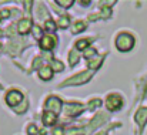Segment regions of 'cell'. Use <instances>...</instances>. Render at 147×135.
Listing matches in <instances>:
<instances>
[{"label": "cell", "mask_w": 147, "mask_h": 135, "mask_svg": "<svg viewBox=\"0 0 147 135\" xmlns=\"http://www.w3.org/2000/svg\"><path fill=\"white\" fill-rule=\"evenodd\" d=\"M22 101H23V94L17 90L9 91L7 95H6V102H7V105H10V107H17V104L22 102Z\"/></svg>", "instance_id": "5"}, {"label": "cell", "mask_w": 147, "mask_h": 135, "mask_svg": "<svg viewBox=\"0 0 147 135\" xmlns=\"http://www.w3.org/2000/svg\"><path fill=\"white\" fill-rule=\"evenodd\" d=\"M0 20H1V14H0Z\"/></svg>", "instance_id": "31"}, {"label": "cell", "mask_w": 147, "mask_h": 135, "mask_svg": "<svg viewBox=\"0 0 147 135\" xmlns=\"http://www.w3.org/2000/svg\"><path fill=\"white\" fill-rule=\"evenodd\" d=\"M53 135H64V130L60 128V127L59 128H54L53 130Z\"/></svg>", "instance_id": "27"}, {"label": "cell", "mask_w": 147, "mask_h": 135, "mask_svg": "<svg viewBox=\"0 0 147 135\" xmlns=\"http://www.w3.org/2000/svg\"><path fill=\"white\" fill-rule=\"evenodd\" d=\"M0 88H1V86H0Z\"/></svg>", "instance_id": "32"}, {"label": "cell", "mask_w": 147, "mask_h": 135, "mask_svg": "<svg viewBox=\"0 0 147 135\" xmlns=\"http://www.w3.org/2000/svg\"><path fill=\"white\" fill-rule=\"evenodd\" d=\"M80 4H83V6H84V7H86V6H87V4H90V1H80Z\"/></svg>", "instance_id": "30"}, {"label": "cell", "mask_w": 147, "mask_h": 135, "mask_svg": "<svg viewBox=\"0 0 147 135\" xmlns=\"http://www.w3.org/2000/svg\"><path fill=\"white\" fill-rule=\"evenodd\" d=\"M70 24V17L69 16H61L59 17V27L60 29H67Z\"/></svg>", "instance_id": "17"}, {"label": "cell", "mask_w": 147, "mask_h": 135, "mask_svg": "<svg viewBox=\"0 0 147 135\" xmlns=\"http://www.w3.org/2000/svg\"><path fill=\"white\" fill-rule=\"evenodd\" d=\"M60 110H61V101H60V98H57L54 95L49 97L47 101H46V111L54 112L57 115L60 112Z\"/></svg>", "instance_id": "6"}, {"label": "cell", "mask_w": 147, "mask_h": 135, "mask_svg": "<svg viewBox=\"0 0 147 135\" xmlns=\"http://www.w3.org/2000/svg\"><path fill=\"white\" fill-rule=\"evenodd\" d=\"M0 14H1V17H3V19H6V17H9V14H10V10L4 9L3 11H0Z\"/></svg>", "instance_id": "28"}, {"label": "cell", "mask_w": 147, "mask_h": 135, "mask_svg": "<svg viewBox=\"0 0 147 135\" xmlns=\"http://www.w3.org/2000/svg\"><path fill=\"white\" fill-rule=\"evenodd\" d=\"M27 132H29V135H36L39 132V130H37V127H36L34 124H30V125L27 127Z\"/></svg>", "instance_id": "24"}, {"label": "cell", "mask_w": 147, "mask_h": 135, "mask_svg": "<svg viewBox=\"0 0 147 135\" xmlns=\"http://www.w3.org/2000/svg\"><path fill=\"white\" fill-rule=\"evenodd\" d=\"M30 29H33V27H32V20H30V19H22V20L19 21L17 30H19L20 34H27V33L30 31Z\"/></svg>", "instance_id": "8"}, {"label": "cell", "mask_w": 147, "mask_h": 135, "mask_svg": "<svg viewBox=\"0 0 147 135\" xmlns=\"http://www.w3.org/2000/svg\"><path fill=\"white\" fill-rule=\"evenodd\" d=\"M134 118H136V122L139 124V127L143 128L147 122V107L146 108H140V110L136 112V117H134Z\"/></svg>", "instance_id": "9"}, {"label": "cell", "mask_w": 147, "mask_h": 135, "mask_svg": "<svg viewBox=\"0 0 147 135\" xmlns=\"http://www.w3.org/2000/svg\"><path fill=\"white\" fill-rule=\"evenodd\" d=\"M0 47H1V44H0Z\"/></svg>", "instance_id": "33"}, {"label": "cell", "mask_w": 147, "mask_h": 135, "mask_svg": "<svg viewBox=\"0 0 147 135\" xmlns=\"http://www.w3.org/2000/svg\"><path fill=\"white\" fill-rule=\"evenodd\" d=\"M79 58H80L79 51L77 50H70V53H69V63H70V65H76Z\"/></svg>", "instance_id": "14"}, {"label": "cell", "mask_w": 147, "mask_h": 135, "mask_svg": "<svg viewBox=\"0 0 147 135\" xmlns=\"http://www.w3.org/2000/svg\"><path fill=\"white\" fill-rule=\"evenodd\" d=\"M90 43V39H84V40H79L77 43H76V48H79V50H86L87 48V45Z\"/></svg>", "instance_id": "18"}, {"label": "cell", "mask_w": 147, "mask_h": 135, "mask_svg": "<svg viewBox=\"0 0 147 135\" xmlns=\"http://www.w3.org/2000/svg\"><path fill=\"white\" fill-rule=\"evenodd\" d=\"M56 120H57V115L54 114V112H50V111H46L45 114H43V124L45 125H53L54 122H56Z\"/></svg>", "instance_id": "12"}, {"label": "cell", "mask_w": 147, "mask_h": 135, "mask_svg": "<svg viewBox=\"0 0 147 135\" xmlns=\"http://www.w3.org/2000/svg\"><path fill=\"white\" fill-rule=\"evenodd\" d=\"M56 45V39L53 37V36H45L42 40H40V47L43 48V50H51L53 47Z\"/></svg>", "instance_id": "10"}, {"label": "cell", "mask_w": 147, "mask_h": 135, "mask_svg": "<svg viewBox=\"0 0 147 135\" xmlns=\"http://www.w3.org/2000/svg\"><path fill=\"white\" fill-rule=\"evenodd\" d=\"M39 77H40L42 80H45V81L51 80V77H53V70H51V67L43 65V67L39 70Z\"/></svg>", "instance_id": "11"}, {"label": "cell", "mask_w": 147, "mask_h": 135, "mask_svg": "<svg viewBox=\"0 0 147 135\" xmlns=\"http://www.w3.org/2000/svg\"><path fill=\"white\" fill-rule=\"evenodd\" d=\"M57 4H60L61 7H70L73 4V0H57Z\"/></svg>", "instance_id": "23"}, {"label": "cell", "mask_w": 147, "mask_h": 135, "mask_svg": "<svg viewBox=\"0 0 147 135\" xmlns=\"http://www.w3.org/2000/svg\"><path fill=\"white\" fill-rule=\"evenodd\" d=\"M94 55H96V50H94V48L87 47V48H86V51H84V57H86V58H90V57H94Z\"/></svg>", "instance_id": "22"}, {"label": "cell", "mask_w": 147, "mask_h": 135, "mask_svg": "<svg viewBox=\"0 0 147 135\" xmlns=\"http://www.w3.org/2000/svg\"><path fill=\"white\" fill-rule=\"evenodd\" d=\"M84 29H86L84 21H77V23H74V24H73V27H71V33H73V34H77V33L83 31Z\"/></svg>", "instance_id": "16"}, {"label": "cell", "mask_w": 147, "mask_h": 135, "mask_svg": "<svg viewBox=\"0 0 147 135\" xmlns=\"http://www.w3.org/2000/svg\"><path fill=\"white\" fill-rule=\"evenodd\" d=\"M103 55H94V58H90L89 60V68L90 70H94V68H97V67H100V64H101V61H103Z\"/></svg>", "instance_id": "13"}, {"label": "cell", "mask_w": 147, "mask_h": 135, "mask_svg": "<svg viewBox=\"0 0 147 135\" xmlns=\"http://www.w3.org/2000/svg\"><path fill=\"white\" fill-rule=\"evenodd\" d=\"M134 45V39L131 34L129 33H120L116 39V47L119 48V51H130Z\"/></svg>", "instance_id": "2"}, {"label": "cell", "mask_w": 147, "mask_h": 135, "mask_svg": "<svg viewBox=\"0 0 147 135\" xmlns=\"http://www.w3.org/2000/svg\"><path fill=\"white\" fill-rule=\"evenodd\" d=\"M106 107L109 111H119L123 107V100L117 94H110L106 100Z\"/></svg>", "instance_id": "3"}, {"label": "cell", "mask_w": 147, "mask_h": 135, "mask_svg": "<svg viewBox=\"0 0 147 135\" xmlns=\"http://www.w3.org/2000/svg\"><path fill=\"white\" fill-rule=\"evenodd\" d=\"M96 135H107V131H100V132H97Z\"/></svg>", "instance_id": "29"}, {"label": "cell", "mask_w": 147, "mask_h": 135, "mask_svg": "<svg viewBox=\"0 0 147 135\" xmlns=\"http://www.w3.org/2000/svg\"><path fill=\"white\" fill-rule=\"evenodd\" d=\"M45 27H46L49 31H54V30H56V23H54L53 20H50L49 19V20H46V21H45Z\"/></svg>", "instance_id": "20"}, {"label": "cell", "mask_w": 147, "mask_h": 135, "mask_svg": "<svg viewBox=\"0 0 147 135\" xmlns=\"http://www.w3.org/2000/svg\"><path fill=\"white\" fill-rule=\"evenodd\" d=\"M93 70H87V71H83V73H79L76 74L74 77L66 80L60 87H70V86H82V84H86L89 83L92 78H93Z\"/></svg>", "instance_id": "1"}, {"label": "cell", "mask_w": 147, "mask_h": 135, "mask_svg": "<svg viewBox=\"0 0 147 135\" xmlns=\"http://www.w3.org/2000/svg\"><path fill=\"white\" fill-rule=\"evenodd\" d=\"M26 108H27V102H24V104H23V105H20L19 108H14V111H16V112H19V114H22L23 111H26Z\"/></svg>", "instance_id": "26"}, {"label": "cell", "mask_w": 147, "mask_h": 135, "mask_svg": "<svg viewBox=\"0 0 147 135\" xmlns=\"http://www.w3.org/2000/svg\"><path fill=\"white\" fill-rule=\"evenodd\" d=\"M64 112L69 117H77L83 112V105L79 104V102H69L64 107Z\"/></svg>", "instance_id": "7"}, {"label": "cell", "mask_w": 147, "mask_h": 135, "mask_svg": "<svg viewBox=\"0 0 147 135\" xmlns=\"http://www.w3.org/2000/svg\"><path fill=\"white\" fill-rule=\"evenodd\" d=\"M33 36L36 37V39H43V36H42V29L40 27H33Z\"/></svg>", "instance_id": "25"}, {"label": "cell", "mask_w": 147, "mask_h": 135, "mask_svg": "<svg viewBox=\"0 0 147 135\" xmlns=\"http://www.w3.org/2000/svg\"><path fill=\"white\" fill-rule=\"evenodd\" d=\"M106 120H107V115H106V114H103V112H98L97 115L93 118V121H92L86 128H83V130H82V134H83V132L89 134L90 131H93L94 128H97L98 125H101L103 122H106Z\"/></svg>", "instance_id": "4"}, {"label": "cell", "mask_w": 147, "mask_h": 135, "mask_svg": "<svg viewBox=\"0 0 147 135\" xmlns=\"http://www.w3.org/2000/svg\"><path fill=\"white\" fill-rule=\"evenodd\" d=\"M37 17L40 19V20H43V19H46V17H49V13H47V9L45 7V4H39L37 6Z\"/></svg>", "instance_id": "15"}, {"label": "cell", "mask_w": 147, "mask_h": 135, "mask_svg": "<svg viewBox=\"0 0 147 135\" xmlns=\"http://www.w3.org/2000/svg\"><path fill=\"white\" fill-rule=\"evenodd\" d=\"M51 67H53L54 71H63V68H64L60 61H51Z\"/></svg>", "instance_id": "21"}, {"label": "cell", "mask_w": 147, "mask_h": 135, "mask_svg": "<svg viewBox=\"0 0 147 135\" xmlns=\"http://www.w3.org/2000/svg\"><path fill=\"white\" fill-rule=\"evenodd\" d=\"M100 105H101V100L100 98H94V100H92L89 102V110H94V108H97Z\"/></svg>", "instance_id": "19"}]
</instances>
